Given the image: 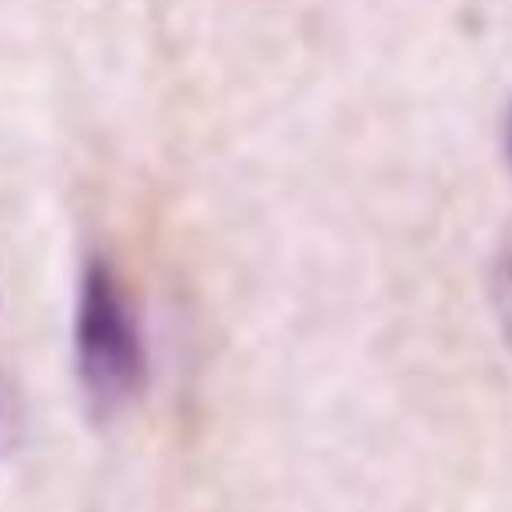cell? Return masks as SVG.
I'll use <instances>...</instances> for the list:
<instances>
[{
    "mask_svg": "<svg viewBox=\"0 0 512 512\" xmlns=\"http://www.w3.org/2000/svg\"><path fill=\"white\" fill-rule=\"evenodd\" d=\"M74 369L88 407L113 418L148 386V344L141 316L116 267L88 256L74 302Z\"/></svg>",
    "mask_w": 512,
    "mask_h": 512,
    "instance_id": "cell-1",
    "label": "cell"
},
{
    "mask_svg": "<svg viewBox=\"0 0 512 512\" xmlns=\"http://www.w3.org/2000/svg\"><path fill=\"white\" fill-rule=\"evenodd\" d=\"M491 302H495L498 327H502V337L512 351V235L502 242L495 264H491Z\"/></svg>",
    "mask_w": 512,
    "mask_h": 512,
    "instance_id": "cell-2",
    "label": "cell"
},
{
    "mask_svg": "<svg viewBox=\"0 0 512 512\" xmlns=\"http://www.w3.org/2000/svg\"><path fill=\"white\" fill-rule=\"evenodd\" d=\"M25 432V407L18 400L15 386L0 379V460L22 442Z\"/></svg>",
    "mask_w": 512,
    "mask_h": 512,
    "instance_id": "cell-3",
    "label": "cell"
},
{
    "mask_svg": "<svg viewBox=\"0 0 512 512\" xmlns=\"http://www.w3.org/2000/svg\"><path fill=\"white\" fill-rule=\"evenodd\" d=\"M502 141H505V158H509V169H512V106H509V113H505V134H502Z\"/></svg>",
    "mask_w": 512,
    "mask_h": 512,
    "instance_id": "cell-4",
    "label": "cell"
}]
</instances>
